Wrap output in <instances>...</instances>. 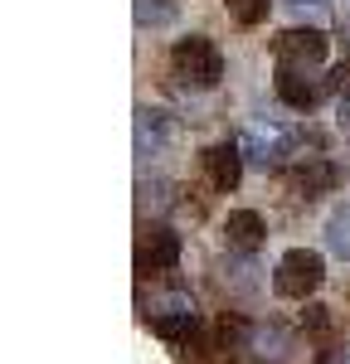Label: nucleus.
Segmentation results:
<instances>
[{"instance_id": "f257e3e1", "label": "nucleus", "mask_w": 350, "mask_h": 364, "mask_svg": "<svg viewBox=\"0 0 350 364\" xmlns=\"http://www.w3.org/2000/svg\"><path fill=\"white\" fill-rule=\"evenodd\" d=\"M171 63H175V73H180V83H185V87H200V92L224 78V54H219L204 34L180 39V44L171 49Z\"/></svg>"}, {"instance_id": "f03ea898", "label": "nucleus", "mask_w": 350, "mask_h": 364, "mask_svg": "<svg viewBox=\"0 0 350 364\" xmlns=\"http://www.w3.org/2000/svg\"><path fill=\"white\" fill-rule=\"evenodd\" d=\"M321 277H326L321 252L292 248V252H282V262H277V272H272V291H277V296H292V301H307L321 287Z\"/></svg>"}, {"instance_id": "7ed1b4c3", "label": "nucleus", "mask_w": 350, "mask_h": 364, "mask_svg": "<svg viewBox=\"0 0 350 364\" xmlns=\"http://www.w3.org/2000/svg\"><path fill=\"white\" fill-rule=\"evenodd\" d=\"M272 49H277V63H287V68H317L326 58V34L321 29H282Z\"/></svg>"}, {"instance_id": "20e7f679", "label": "nucleus", "mask_w": 350, "mask_h": 364, "mask_svg": "<svg viewBox=\"0 0 350 364\" xmlns=\"http://www.w3.org/2000/svg\"><path fill=\"white\" fill-rule=\"evenodd\" d=\"M175 262H180V233H171V228H146L137 267H142V272H166Z\"/></svg>"}, {"instance_id": "39448f33", "label": "nucleus", "mask_w": 350, "mask_h": 364, "mask_svg": "<svg viewBox=\"0 0 350 364\" xmlns=\"http://www.w3.org/2000/svg\"><path fill=\"white\" fill-rule=\"evenodd\" d=\"M204 170H209V185L229 195L233 185L243 180V151H238L233 141H219V146L204 151Z\"/></svg>"}, {"instance_id": "423d86ee", "label": "nucleus", "mask_w": 350, "mask_h": 364, "mask_svg": "<svg viewBox=\"0 0 350 364\" xmlns=\"http://www.w3.org/2000/svg\"><path fill=\"white\" fill-rule=\"evenodd\" d=\"M262 238H267V224H262L258 209H233L229 219H224V243L233 252H253Z\"/></svg>"}, {"instance_id": "0eeeda50", "label": "nucleus", "mask_w": 350, "mask_h": 364, "mask_svg": "<svg viewBox=\"0 0 350 364\" xmlns=\"http://www.w3.org/2000/svg\"><path fill=\"white\" fill-rule=\"evenodd\" d=\"M277 97L287 102L292 112H312L317 107V97H321V87L307 78V68H277Z\"/></svg>"}, {"instance_id": "6e6552de", "label": "nucleus", "mask_w": 350, "mask_h": 364, "mask_svg": "<svg viewBox=\"0 0 350 364\" xmlns=\"http://www.w3.org/2000/svg\"><path fill=\"white\" fill-rule=\"evenodd\" d=\"M292 185H297V195H302V199H317V195H326V190L336 185V166L321 161V156H307V166L292 175Z\"/></svg>"}, {"instance_id": "1a4fd4ad", "label": "nucleus", "mask_w": 350, "mask_h": 364, "mask_svg": "<svg viewBox=\"0 0 350 364\" xmlns=\"http://www.w3.org/2000/svg\"><path fill=\"white\" fill-rule=\"evenodd\" d=\"M195 331H200V321H195V311H190V306L161 311V316H156V336L175 340V345H190V336H195Z\"/></svg>"}, {"instance_id": "9d476101", "label": "nucleus", "mask_w": 350, "mask_h": 364, "mask_svg": "<svg viewBox=\"0 0 350 364\" xmlns=\"http://www.w3.org/2000/svg\"><path fill=\"white\" fill-rule=\"evenodd\" d=\"M326 243H331V252L350 257V204H341V209L326 219Z\"/></svg>"}, {"instance_id": "9b49d317", "label": "nucleus", "mask_w": 350, "mask_h": 364, "mask_svg": "<svg viewBox=\"0 0 350 364\" xmlns=\"http://www.w3.org/2000/svg\"><path fill=\"white\" fill-rule=\"evenodd\" d=\"M175 5L171 0H137V25H171Z\"/></svg>"}, {"instance_id": "f8f14e48", "label": "nucleus", "mask_w": 350, "mask_h": 364, "mask_svg": "<svg viewBox=\"0 0 350 364\" xmlns=\"http://www.w3.org/2000/svg\"><path fill=\"white\" fill-rule=\"evenodd\" d=\"M233 20L238 25H258V20H267V0H229Z\"/></svg>"}, {"instance_id": "ddd939ff", "label": "nucleus", "mask_w": 350, "mask_h": 364, "mask_svg": "<svg viewBox=\"0 0 350 364\" xmlns=\"http://www.w3.org/2000/svg\"><path fill=\"white\" fill-rule=\"evenodd\" d=\"M326 87L336 92V97H350V68L341 63V68H331V78H326Z\"/></svg>"}, {"instance_id": "4468645a", "label": "nucleus", "mask_w": 350, "mask_h": 364, "mask_svg": "<svg viewBox=\"0 0 350 364\" xmlns=\"http://www.w3.org/2000/svg\"><path fill=\"white\" fill-rule=\"evenodd\" d=\"M326 364H350V345H336V350H326Z\"/></svg>"}, {"instance_id": "2eb2a0df", "label": "nucleus", "mask_w": 350, "mask_h": 364, "mask_svg": "<svg viewBox=\"0 0 350 364\" xmlns=\"http://www.w3.org/2000/svg\"><path fill=\"white\" fill-rule=\"evenodd\" d=\"M341 132L350 136V97H341Z\"/></svg>"}]
</instances>
